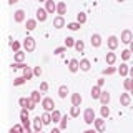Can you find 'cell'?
<instances>
[{"mask_svg": "<svg viewBox=\"0 0 133 133\" xmlns=\"http://www.w3.org/2000/svg\"><path fill=\"white\" fill-rule=\"evenodd\" d=\"M28 111L30 110H27V108H22V111H20V123L23 125L25 130H30V115H28Z\"/></svg>", "mask_w": 133, "mask_h": 133, "instance_id": "1", "label": "cell"}, {"mask_svg": "<svg viewBox=\"0 0 133 133\" xmlns=\"http://www.w3.org/2000/svg\"><path fill=\"white\" fill-rule=\"evenodd\" d=\"M42 108H43V111H50V113H52L53 110H57V108H55V102H53V98L45 97L43 100H42Z\"/></svg>", "mask_w": 133, "mask_h": 133, "instance_id": "2", "label": "cell"}, {"mask_svg": "<svg viewBox=\"0 0 133 133\" xmlns=\"http://www.w3.org/2000/svg\"><path fill=\"white\" fill-rule=\"evenodd\" d=\"M22 45H23V50L25 52H33L35 50V47H37V43H35V38H32V37H25L23 38V42H22Z\"/></svg>", "mask_w": 133, "mask_h": 133, "instance_id": "3", "label": "cell"}, {"mask_svg": "<svg viewBox=\"0 0 133 133\" xmlns=\"http://www.w3.org/2000/svg\"><path fill=\"white\" fill-rule=\"evenodd\" d=\"M83 120H85V123L87 125H93V122L97 118H95V111H93V108H87L85 111H83Z\"/></svg>", "mask_w": 133, "mask_h": 133, "instance_id": "4", "label": "cell"}, {"mask_svg": "<svg viewBox=\"0 0 133 133\" xmlns=\"http://www.w3.org/2000/svg\"><path fill=\"white\" fill-rule=\"evenodd\" d=\"M120 42H123V43L130 45L131 42H133V33H131V30H128V28H125V30L122 32V37H120Z\"/></svg>", "mask_w": 133, "mask_h": 133, "instance_id": "5", "label": "cell"}, {"mask_svg": "<svg viewBox=\"0 0 133 133\" xmlns=\"http://www.w3.org/2000/svg\"><path fill=\"white\" fill-rule=\"evenodd\" d=\"M107 45H108V48H110V52H113V50H116V47L120 45V40H118V37H115V35H110V37H108V40H107Z\"/></svg>", "mask_w": 133, "mask_h": 133, "instance_id": "6", "label": "cell"}, {"mask_svg": "<svg viewBox=\"0 0 133 133\" xmlns=\"http://www.w3.org/2000/svg\"><path fill=\"white\" fill-rule=\"evenodd\" d=\"M35 18L38 20V22H45V20L48 18V12L45 10V8H37V12H35Z\"/></svg>", "mask_w": 133, "mask_h": 133, "instance_id": "7", "label": "cell"}, {"mask_svg": "<svg viewBox=\"0 0 133 133\" xmlns=\"http://www.w3.org/2000/svg\"><path fill=\"white\" fill-rule=\"evenodd\" d=\"M68 70L72 73H77L78 70H80V60H77V58H72V60L68 62Z\"/></svg>", "mask_w": 133, "mask_h": 133, "instance_id": "8", "label": "cell"}, {"mask_svg": "<svg viewBox=\"0 0 133 133\" xmlns=\"http://www.w3.org/2000/svg\"><path fill=\"white\" fill-rule=\"evenodd\" d=\"M93 127H95V130L98 133H103L105 131V118H97L93 122Z\"/></svg>", "mask_w": 133, "mask_h": 133, "instance_id": "9", "label": "cell"}, {"mask_svg": "<svg viewBox=\"0 0 133 133\" xmlns=\"http://www.w3.org/2000/svg\"><path fill=\"white\" fill-rule=\"evenodd\" d=\"M45 125L43 122H42V116H35L33 118V130H35L37 133H42V128H43Z\"/></svg>", "mask_w": 133, "mask_h": 133, "instance_id": "10", "label": "cell"}, {"mask_svg": "<svg viewBox=\"0 0 133 133\" xmlns=\"http://www.w3.org/2000/svg\"><path fill=\"white\" fill-rule=\"evenodd\" d=\"M130 102H131V95L128 91L127 93H120V103H122V107H128Z\"/></svg>", "mask_w": 133, "mask_h": 133, "instance_id": "11", "label": "cell"}, {"mask_svg": "<svg viewBox=\"0 0 133 133\" xmlns=\"http://www.w3.org/2000/svg\"><path fill=\"white\" fill-rule=\"evenodd\" d=\"M53 27H55V28H63V27H66L65 18L62 15H57L55 18H53Z\"/></svg>", "mask_w": 133, "mask_h": 133, "instance_id": "12", "label": "cell"}, {"mask_svg": "<svg viewBox=\"0 0 133 133\" xmlns=\"http://www.w3.org/2000/svg\"><path fill=\"white\" fill-rule=\"evenodd\" d=\"M45 10H47L48 14H57V3L53 2V0H47V2H45Z\"/></svg>", "mask_w": 133, "mask_h": 133, "instance_id": "13", "label": "cell"}, {"mask_svg": "<svg viewBox=\"0 0 133 133\" xmlns=\"http://www.w3.org/2000/svg\"><path fill=\"white\" fill-rule=\"evenodd\" d=\"M90 95H91V98H93V100H100V97H102V88H100L98 85H93V87H91Z\"/></svg>", "mask_w": 133, "mask_h": 133, "instance_id": "14", "label": "cell"}, {"mask_svg": "<svg viewBox=\"0 0 133 133\" xmlns=\"http://www.w3.org/2000/svg\"><path fill=\"white\" fill-rule=\"evenodd\" d=\"M90 42H91V47H95V48H98L100 45H102V37L98 35V33H93V35L90 37Z\"/></svg>", "mask_w": 133, "mask_h": 133, "instance_id": "15", "label": "cell"}, {"mask_svg": "<svg viewBox=\"0 0 133 133\" xmlns=\"http://www.w3.org/2000/svg\"><path fill=\"white\" fill-rule=\"evenodd\" d=\"M70 102H72L73 107H80V105H82V95H80V93H72Z\"/></svg>", "mask_w": 133, "mask_h": 133, "instance_id": "16", "label": "cell"}, {"mask_svg": "<svg viewBox=\"0 0 133 133\" xmlns=\"http://www.w3.org/2000/svg\"><path fill=\"white\" fill-rule=\"evenodd\" d=\"M37 22H38L37 18H28V20H27V23H25V28H27V32H32V30H35V27H37Z\"/></svg>", "mask_w": 133, "mask_h": 133, "instance_id": "17", "label": "cell"}, {"mask_svg": "<svg viewBox=\"0 0 133 133\" xmlns=\"http://www.w3.org/2000/svg\"><path fill=\"white\" fill-rule=\"evenodd\" d=\"M91 68V63L88 58H83V60H80V70L82 72H88V70Z\"/></svg>", "mask_w": 133, "mask_h": 133, "instance_id": "18", "label": "cell"}, {"mask_svg": "<svg viewBox=\"0 0 133 133\" xmlns=\"http://www.w3.org/2000/svg\"><path fill=\"white\" fill-rule=\"evenodd\" d=\"M105 60H107V63H108V65H115V63H116V53L108 52L107 55H105Z\"/></svg>", "mask_w": 133, "mask_h": 133, "instance_id": "19", "label": "cell"}, {"mask_svg": "<svg viewBox=\"0 0 133 133\" xmlns=\"http://www.w3.org/2000/svg\"><path fill=\"white\" fill-rule=\"evenodd\" d=\"M14 20L17 23H22L23 20H25V12L23 10H17L15 14H14Z\"/></svg>", "mask_w": 133, "mask_h": 133, "instance_id": "20", "label": "cell"}, {"mask_svg": "<svg viewBox=\"0 0 133 133\" xmlns=\"http://www.w3.org/2000/svg\"><path fill=\"white\" fill-rule=\"evenodd\" d=\"M111 100V95L108 93V91H102V97H100V103L102 105H108Z\"/></svg>", "mask_w": 133, "mask_h": 133, "instance_id": "21", "label": "cell"}, {"mask_svg": "<svg viewBox=\"0 0 133 133\" xmlns=\"http://www.w3.org/2000/svg\"><path fill=\"white\" fill-rule=\"evenodd\" d=\"M23 60H25V52H15L14 53V62H17V63H23Z\"/></svg>", "mask_w": 133, "mask_h": 133, "instance_id": "22", "label": "cell"}, {"mask_svg": "<svg viewBox=\"0 0 133 133\" xmlns=\"http://www.w3.org/2000/svg\"><path fill=\"white\" fill-rule=\"evenodd\" d=\"M118 73L122 75V77H127V75L130 73V66H128L127 63H122V65L118 66Z\"/></svg>", "mask_w": 133, "mask_h": 133, "instance_id": "23", "label": "cell"}, {"mask_svg": "<svg viewBox=\"0 0 133 133\" xmlns=\"http://www.w3.org/2000/svg\"><path fill=\"white\" fill-rule=\"evenodd\" d=\"M65 12H66V3H65V2H58V3H57V14L63 17Z\"/></svg>", "mask_w": 133, "mask_h": 133, "instance_id": "24", "label": "cell"}, {"mask_svg": "<svg viewBox=\"0 0 133 133\" xmlns=\"http://www.w3.org/2000/svg\"><path fill=\"white\" fill-rule=\"evenodd\" d=\"M66 95H68V87H66V85H60V87H58V97H60V98H66Z\"/></svg>", "mask_w": 133, "mask_h": 133, "instance_id": "25", "label": "cell"}, {"mask_svg": "<svg viewBox=\"0 0 133 133\" xmlns=\"http://www.w3.org/2000/svg\"><path fill=\"white\" fill-rule=\"evenodd\" d=\"M42 122H43V125H50L52 123V113L50 111H43L42 113Z\"/></svg>", "mask_w": 133, "mask_h": 133, "instance_id": "26", "label": "cell"}, {"mask_svg": "<svg viewBox=\"0 0 133 133\" xmlns=\"http://www.w3.org/2000/svg\"><path fill=\"white\" fill-rule=\"evenodd\" d=\"M100 113H102V118H108V116H110V113H111V111H110V107H108V105H102V108H100Z\"/></svg>", "mask_w": 133, "mask_h": 133, "instance_id": "27", "label": "cell"}, {"mask_svg": "<svg viewBox=\"0 0 133 133\" xmlns=\"http://www.w3.org/2000/svg\"><path fill=\"white\" fill-rule=\"evenodd\" d=\"M30 98H32L35 103H40V100H43V98H42V93H40L38 90H33L32 93H30Z\"/></svg>", "mask_w": 133, "mask_h": 133, "instance_id": "28", "label": "cell"}, {"mask_svg": "<svg viewBox=\"0 0 133 133\" xmlns=\"http://www.w3.org/2000/svg\"><path fill=\"white\" fill-rule=\"evenodd\" d=\"M62 116H63V115H62L58 110H53V111H52V122H53V123H60Z\"/></svg>", "mask_w": 133, "mask_h": 133, "instance_id": "29", "label": "cell"}, {"mask_svg": "<svg viewBox=\"0 0 133 133\" xmlns=\"http://www.w3.org/2000/svg\"><path fill=\"white\" fill-rule=\"evenodd\" d=\"M23 77L27 78V80H32V78L35 77V75H33V70L30 68V66H25L23 68Z\"/></svg>", "mask_w": 133, "mask_h": 133, "instance_id": "30", "label": "cell"}, {"mask_svg": "<svg viewBox=\"0 0 133 133\" xmlns=\"http://www.w3.org/2000/svg\"><path fill=\"white\" fill-rule=\"evenodd\" d=\"M20 47H23L20 42H17V40H10V48L14 50V53H15V52H20Z\"/></svg>", "mask_w": 133, "mask_h": 133, "instance_id": "31", "label": "cell"}, {"mask_svg": "<svg viewBox=\"0 0 133 133\" xmlns=\"http://www.w3.org/2000/svg\"><path fill=\"white\" fill-rule=\"evenodd\" d=\"M133 55V53L130 52V48H127V50H123L122 53H120V57H122V60L123 62H127V60H130V57Z\"/></svg>", "mask_w": 133, "mask_h": 133, "instance_id": "32", "label": "cell"}, {"mask_svg": "<svg viewBox=\"0 0 133 133\" xmlns=\"http://www.w3.org/2000/svg\"><path fill=\"white\" fill-rule=\"evenodd\" d=\"M80 27H82V23H78V22L66 23V28H68V30H72V32H75V30H80Z\"/></svg>", "mask_w": 133, "mask_h": 133, "instance_id": "33", "label": "cell"}, {"mask_svg": "<svg viewBox=\"0 0 133 133\" xmlns=\"http://www.w3.org/2000/svg\"><path fill=\"white\" fill-rule=\"evenodd\" d=\"M75 50H77V52H83V50H85V43H83V40H77L75 42V47H73Z\"/></svg>", "mask_w": 133, "mask_h": 133, "instance_id": "34", "label": "cell"}, {"mask_svg": "<svg viewBox=\"0 0 133 133\" xmlns=\"http://www.w3.org/2000/svg\"><path fill=\"white\" fill-rule=\"evenodd\" d=\"M75 42H77V40H75L73 37H66V38H65V47H66V48L75 47Z\"/></svg>", "mask_w": 133, "mask_h": 133, "instance_id": "35", "label": "cell"}, {"mask_svg": "<svg viewBox=\"0 0 133 133\" xmlns=\"http://www.w3.org/2000/svg\"><path fill=\"white\" fill-rule=\"evenodd\" d=\"M116 72H118V68H115L113 65H110V66H107V68L103 70V75H113Z\"/></svg>", "mask_w": 133, "mask_h": 133, "instance_id": "36", "label": "cell"}, {"mask_svg": "<svg viewBox=\"0 0 133 133\" xmlns=\"http://www.w3.org/2000/svg\"><path fill=\"white\" fill-rule=\"evenodd\" d=\"M77 22L82 23V25L87 22V14H85V12H80V14H77Z\"/></svg>", "mask_w": 133, "mask_h": 133, "instance_id": "37", "label": "cell"}, {"mask_svg": "<svg viewBox=\"0 0 133 133\" xmlns=\"http://www.w3.org/2000/svg\"><path fill=\"white\" fill-rule=\"evenodd\" d=\"M25 82H27V78H25L23 75H22V77H17L14 80V87H20V85H23Z\"/></svg>", "mask_w": 133, "mask_h": 133, "instance_id": "38", "label": "cell"}, {"mask_svg": "<svg viewBox=\"0 0 133 133\" xmlns=\"http://www.w3.org/2000/svg\"><path fill=\"white\" fill-rule=\"evenodd\" d=\"M78 115H80V107H73V105H72V108H70V116L77 118Z\"/></svg>", "mask_w": 133, "mask_h": 133, "instance_id": "39", "label": "cell"}, {"mask_svg": "<svg viewBox=\"0 0 133 133\" xmlns=\"http://www.w3.org/2000/svg\"><path fill=\"white\" fill-rule=\"evenodd\" d=\"M123 88L130 93V90H131V78H125L123 80Z\"/></svg>", "mask_w": 133, "mask_h": 133, "instance_id": "40", "label": "cell"}, {"mask_svg": "<svg viewBox=\"0 0 133 133\" xmlns=\"http://www.w3.org/2000/svg\"><path fill=\"white\" fill-rule=\"evenodd\" d=\"M66 125H68V116L63 115V116H62V120H60V130H65Z\"/></svg>", "mask_w": 133, "mask_h": 133, "instance_id": "41", "label": "cell"}, {"mask_svg": "<svg viewBox=\"0 0 133 133\" xmlns=\"http://www.w3.org/2000/svg\"><path fill=\"white\" fill-rule=\"evenodd\" d=\"M35 105H37V103L33 102L32 98H27V105H25V108H27V110H33V108H35Z\"/></svg>", "mask_w": 133, "mask_h": 133, "instance_id": "42", "label": "cell"}, {"mask_svg": "<svg viewBox=\"0 0 133 133\" xmlns=\"http://www.w3.org/2000/svg\"><path fill=\"white\" fill-rule=\"evenodd\" d=\"M66 52V47L63 45V47H57L55 50H53V53H55V55H62V53H65Z\"/></svg>", "mask_w": 133, "mask_h": 133, "instance_id": "43", "label": "cell"}, {"mask_svg": "<svg viewBox=\"0 0 133 133\" xmlns=\"http://www.w3.org/2000/svg\"><path fill=\"white\" fill-rule=\"evenodd\" d=\"M25 66H27L25 63H17V62H14V63H12V68H14V70H23Z\"/></svg>", "mask_w": 133, "mask_h": 133, "instance_id": "44", "label": "cell"}, {"mask_svg": "<svg viewBox=\"0 0 133 133\" xmlns=\"http://www.w3.org/2000/svg\"><path fill=\"white\" fill-rule=\"evenodd\" d=\"M42 73H43V70H42V66H35V68H33V75H35V77H40Z\"/></svg>", "mask_w": 133, "mask_h": 133, "instance_id": "45", "label": "cell"}, {"mask_svg": "<svg viewBox=\"0 0 133 133\" xmlns=\"http://www.w3.org/2000/svg\"><path fill=\"white\" fill-rule=\"evenodd\" d=\"M48 90V83L47 82H42L40 83V91H47Z\"/></svg>", "mask_w": 133, "mask_h": 133, "instance_id": "46", "label": "cell"}, {"mask_svg": "<svg viewBox=\"0 0 133 133\" xmlns=\"http://www.w3.org/2000/svg\"><path fill=\"white\" fill-rule=\"evenodd\" d=\"M95 85H98L100 88H102V87L105 85V78H103V77H102V78H98V80H97V83H95Z\"/></svg>", "mask_w": 133, "mask_h": 133, "instance_id": "47", "label": "cell"}, {"mask_svg": "<svg viewBox=\"0 0 133 133\" xmlns=\"http://www.w3.org/2000/svg\"><path fill=\"white\" fill-rule=\"evenodd\" d=\"M18 105L22 107V108H25V105H27V98H20L18 100Z\"/></svg>", "mask_w": 133, "mask_h": 133, "instance_id": "48", "label": "cell"}, {"mask_svg": "<svg viewBox=\"0 0 133 133\" xmlns=\"http://www.w3.org/2000/svg\"><path fill=\"white\" fill-rule=\"evenodd\" d=\"M50 133H60V128H53V130L50 131Z\"/></svg>", "mask_w": 133, "mask_h": 133, "instance_id": "49", "label": "cell"}, {"mask_svg": "<svg viewBox=\"0 0 133 133\" xmlns=\"http://www.w3.org/2000/svg\"><path fill=\"white\" fill-rule=\"evenodd\" d=\"M17 2H18V0H8V3H10V5H15Z\"/></svg>", "mask_w": 133, "mask_h": 133, "instance_id": "50", "label": "cell"}, {"mask_svg": "<svg viewBox=\"0 0 133 133\" xmlns=\"http://www.w3.org/2000/svg\"><path fill=\"white\" fill-rule=\"evenodd\" d=\"M83 133H97V130H87V131H83Z\"/></svg>", "mask_w": 133, "mask_h": 133, "instance_id": "51", "label": "cell"}, {"mask_svg": "<svg viewBox=\"0 0 133 133\" xmlns=\"http://www.w3.org/2000/svg\"><path fill=\"white\" fill-rule=\"evenodd\" d=\"M130 77L133 78V66H130Z\"/></svg>", "mask_w": 133, "mask_h": 133, "instance_id": "52", "label": "cell"}, {"mask_svg": "<svg viewBox=\"0 0 133 133\" xmlns=\"http://www.w3.org/2000/svg\"><path fill=\"white\" fill-rule=\"evenodd\" d=\"M8 133H18V131H17V130H14V128H10V131H8Z\"/></svg>", "mask_w": 133, "mask_h": 133, "instance_id": "53", "label": "cell"}, {"mask_svg": "<svg viewBox=\"0 0 133 133\" xmlns=\"http://www.w3.org/2000/svg\"><path fill=\"white\" fill-rule=\"evenodd\" d=\"M130 52L133 53V42H131V43H130Z\"/></svg>", "mask_w": 133, "mask_h": 133, "instance_id": "54", "label": "cell"}, {"mask_svg": "<svg viewBox=\"0 0 133 133\" xmlns=\"http://www.w3.org/2000/svg\"><path fill=\"white\" fill-rule=\"evenodd\" d=\"M38 2H47V0H38Z\"/></svg>", "mask_w": 133, "mask_h": 133, "instance_id": "55", "label": "cell"}, {"mask_svg": "<svg viewBox=\"0 0 133 133\" xmlns=\"http://www.w3.org/2000/svg\"><path fill=\"white\" fill-rule=\"evenodd\" d=\"M118 2H125V0H118Z\"/></svg>", "mask_w": 133, "mask_h": 133, "instance_id": "56", "label": "cell"}, {"mask_svg": "<svg viewBox=\"0 0 133 133\" xmlns=\"http://www.w3.org/2000/svg\"><path fill=\"white\" fill-rule=\"evenodd\" d=\"M42 133H43V131H42Z\"/></svg>", "mask_w": 133, "mask_h": 133, "instance_id": "57", "label": "cell"}]
</instances>
